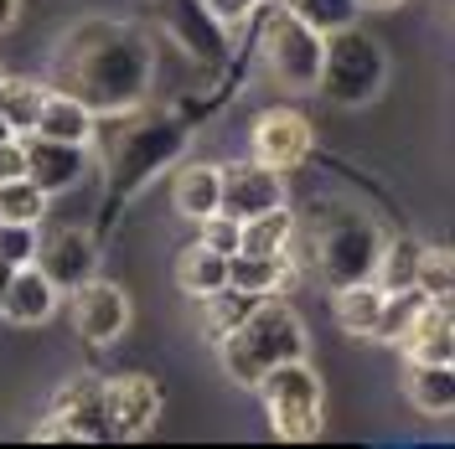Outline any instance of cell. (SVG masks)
<instances>
[{"instance_id": "cell-1", "label": "cell", "mask_w": 455, "mask_h": 449, "mask_svg": "<svg viewBox=\"0 0 455 449\" xmlns=\"http://www.w3.org/2000/svg\"><path fill=\"white\" fill-rule=\"evenodd\" d=\"M73 98H84L99 114H124L140 109L145 88H150V47L135 27L88 16L57 42L52 52V83Z\"/></svg>"}, {"instance_id": "cell-2", "label": "cell", "mask_w": 455, "mask_h": 449, "mask_svg": "<svg viewBox=\"0 0 455 449\" xmlns=\"http://www.w3.org/2000/svg\"><path fill=\"white\" fill-rule=\"evenodd\" d=\"M306 351H311L306 320L284 305L280 295H264V300L243 315V326H233L228 336H218V362H223V372L233 382H243V388H254L269 366L300 362Z\"/></svg>"}, {"instance_id": "cell-3", "label": "cell", "mask_w": 455, "mask_h": 449, "mask_svg": "<svg viewBox=\"0 0 455 449\" xmlns=\"http://www.w3.org/2000/svg\"><path fill=\"white\" fill-rule=\"evenodd\" d=\"M388 83V57H383V42L368 36L357 27H341V31H326V47H321V78L315 88L341 104V109H363L372 104Z\"/></svg>"}, {"instance_id": "cell-4", "label": "cell", "mask_w": 455, "mask_h": 449, "mask_svg": "<svg viewBox=\"0 0 455 449\" xmlns=\"http://www.w3.org/2000/svg\"><path fill=\"white\" fill-rule=\"evenodd\" d=\"M378 248H383L378 223L363 217V212H352V207H337L331 217L315 223V238H311L306 253L315 258V274L326 280V289H341V284L372 280Z\"/></svg>"}, {"instance_id": "cell-5", "label": "cell", "mask_w": 455, "mask_h": 449, "mask_svg": "<svg viewBox=\"0 0 455 449\" xmlns=\"http://www.w3.org/2000/svg\"><path fill=\"white\" fill-rule=\"evenodd\" d=\"M259 398H264V414H269V429L284 445H311L321 434V377L311 372V362H280L269 366L254 382Z\"/></svg>"}, {"instance_id": "cell-6", "label": "cell", "mask_w": 455, "mask_h": 449, "mask_svg": "<svg viewBox=\"0 0 455 449\" xmlns=\"http://www.w3.org/2000/svg\"><path fill=\"white\" fill-rule=\"evenodd\" d=\"M321 47H326V36H321L315 27H306L300 16H290V11H280V5L264 16L259 57H264L269 83L290 88V93H311L315 78H321Z\"/></svg>"}, {"instance_id": "cell-7", "label": "cell", "mask_w": 455, "mask_h": 449, "mask_svg": "<svg viewBox=\"0 0 455 449\" xmlns=\"http://www.w3.org/2000/svg\"><path fill=\"white\" fill-rule=\"evenodd\" d=\"M130 114L135 109H124V119ZM176 150H181V135L171 124H161V119H130L124 135H109V170L124 192H135L166 161H176Z\"/></svg>"}, {"instance_id": "cell-8", "label": "cell", "mask_w": 455, "mask_h": 449, "mask_svg": "<svg viewBox=\"0 0 455 449\" xmlns=\"http://www.w3.org/2000/svg\"><path fill=\"white\" fill-rule=\"evenodd\" d=\"M249 145H254L249 161H259V166H269V170L284 176V170H295V166L311 161L315 130L300 109H264L254 119V130H249Z\"/></svg>"}, {"instance_id": "cell-9", "label": "cell", "mask_w": 455, "mask_h": 449, "mask_svg": "<svg viewBox=\"0 0 455 449\" xmlns=\"http://www.w3.org/2000/svg\"><path fill=\"white\" fill-rule=\"evenodd\" d=\"M73 331L88 346H114L130 331V295L109 280H93L73 289Z\"/></svg>"}, {"instance_id": "cell-10", "label": "cell", "mask_w": 455, "mask_h": 449, "mask_svg": "<svg viewBox=\"0 0 455 449\" xmlns=\"http://www.w3.org/2000/svg\"><path fill=\"white\" fill-rule=\"evenodd\" d=\"M218 212L228 217H259V212H269V207H280L284 201V176L269 166H259V161H233V166H218Z\"/></svg>"}, {"instance_id": "cell-11", "label": "cell", "mask_w": 455, "mask_h": 449, "mask_svg": "<svg viewBox=\"0 0 455 449\" xmlns=\"http://www.w3.org/2000/svg\"><path fill=\"white\" fill-rule=\"evenodd\" d=\"M31 264H36L62 295H73L78 284H88L99 274V243H93L88 227H62L47 243H36V258H31Z\"/></svg>"}, {"instance_id": "cell-12", "label": "cell", "mask_w": 455, "mask_h": 449, "mask_svg": "<svg viewBox=\"0 0 455 449\" xmlns=\"http://www.w3.org/2000/svg\"><path fill=\"white\" fill-rule=\"evenodd\" d=\"M52 414L68 423L73 445H104L109 439V403H104V382L93 372H78L57 388Z\"/></svg>"}, {"instance_id": "cell-13", "label": "cell", "mask_w": 455, "mask_h": 449, "mask_svg": "<svg viewBox=\"0 0 455 449\" xmlns=\"http://www.w3.org/2000/svg\"><path fill=\"white\" fill-rule=\"evenodd\" d=\"M104 403H109V439H145L161 419V388L140 372L104 382Z\"/></svg>"}, {"instance_id": "cell-14", "label": "cell", "mask_w": 455, "mask_h": 449, "mask_svg": "<svg viewBox=\"0 0 455 449\" xmlns=\"http://www.w3.org/2000/svg\"><path fill=\"white\" fill-rule=\"evenodd\" d=\"M398 351L419 366H451L455 362V315L451 300H425L414 310V320L403 326Z\"/></svg>"}, {"instance_id": "cell-15", "label": "cell", "mask_w": 455, "mask_h": 449, "mask_svg": "<svg viewBox=\"0 0 455 449\" xmlns=\"http://www.w3.org/2000/svg\"><path fill=\"white\" fill-rule=\"evenodd\" d=\"M16 140H21V155H27V176L47 197L84 181L88 145H62V140H42V135H16Z\"/></svg>"}, {"instance_id": "cell-16", "label": "cell", "mask_w": 455, "mask_h": 449, "mask_svg": "<svg viewBox=\"0 0 455 449\" xmlns=\"http://www.w3.org/2000/svg\"><path fill=\"white\" fill-rule=\"evenodd\" d=\"M57 300H62V289L36 264H21L11 274V284H5V295H0V315L11 326H47L57 315Z\"/></svg>"}, {"instance_id": "cell-17", "label": "cell", "mask_w": 455, "mask_h": 449, "mask_svg": "<svg viewBox=\"0 0 455 449\" xmlns=\"http://www.w3.org/2000/svg\"><path fill=\"white\" fill-rule=\"evenodd\" d=\"M93 130H99V114L88 109L84 98L62 93V88H47L42 114H36V124H31V135H42V140H62V145H88L93 140Z\"/></svg>"}, {"instance_id": "cell-18", "label": "cell", "mask_w": 455, "mask_h": 449, "mask_svg": "<svg viewBox=\"0 0 455 449\" xmlns=\"http://www.w3.org/2000/svg\"><path fill=\"white\" fill-rule=\"evenodd\" d=\"M218 166L212 161H187V166H176V176H171V207L181 212V217H192V223H202V217H212L218 212Z\"/></svg>"}, {"instance_id": "cell-19", "label": "cell", "mask_w": 455, "mask_h": 449, "mask_svg": "<svg viewBox=\"0 0 455 449\" xmlns=\"http://www.w3.org/2000/svg\"><path fill=\"white\" fill-rule=\"evenodd\" d=\"M295 274L290 253H228V284L249 295H280Z\"/></svg>"}, {"instance_id": "cell-20", "label": "cell", "mask_w": 455, "mask_h": 449, "mask_svg": "<svg viewBox=\"0 0 455 449\" xmlns=\"http://www.w3.org/2000/svg\"><path fill=\"white\" fill-rule=\"evenodd\" d=\"M378 310H383V289L372 280H357V284H341L331 289V315L347 336H363L372 341V326H378Z\"/></svg>"}, {"instance_id": "cell-21", "label": "cell", "mask_w": 455, "mask_h": 449, "mask_svg": "<svg viewBox=\"0 0 455 449\" xmlns=\"http://www.w3.org/2000/svg\"><path fill=\"white\" fill-rule=\"evenodd\" d=\"M403 393H409V403H414L425 419H451V414H455V372H451V366L409 362Z\"/></svg>"}, {"instance_id": "cell-22", "label": "cell", "mask_w": 455, "mask_h": 449, "mask_svg": "<svg viewBox=\"0 0 455 449\" xmlns=\"http://www.w3.org/2000/svg\"><path fill=\"white\" fill-rule=\"evenodd\" d=\"M290 243H295V212L284 201L238 223V253H290Z\"/></svg>"}, {"instance_id": "cell-23", "label": "cell", "mask_w": 455, "mask_h": 449, "mask_svg": "<svg viewBox=\"0 0 455 449\" xmlns=\"http://www.w3.org/2000/svg\"><path fill=\"white\" fill-rule=\"evenodd\" d=\"M176 284L187 289V295H212V289H223L228 284V253H212L207 243H192V248L176 258Z\"/></svg>"}, {"instance_id": "cell-24", "label": "cell", "mask_w": 455, "mask_h": 449, "mask_svg": "<svg viewBox=\"0 0 455 449\" xmlns=\"http://www.w3.org/2000/svg\"><path fill=\"white\" fill-rule=\"evenodd\" d=\"M414 264H419V238H383L378 264H372V284L383 295L414 289Z\"/></svg>"}, {"instance_id": "cell-25", "label": "cell", "mask_w": 455, "mask_h": 449, "mask_svg": "<svg viewBox=\"0 0 455 449\" xmlns=\"http://www.w3.org/2000/svg\"><path fill=\"white\" fill-rule=\"evenodd\" d=\"M42 98H47V83L0 73V119H5L16 135H31V124H36V114H42Z\"/></svg>"}, {"instance_id": "cell-26", "label": "cell", "mask_w": 455, "mask_h": 449, "mask_svg": "<svg viewBox=\"0 0 455 449\" xmlns=\"http://www.w3.org/2000/svg\"><path fill=\"white\" fill-rule=\"evenodd\" d=\"M264 295H249V289H212V295H202V320H207V336H228L233 326H243V315L259 305Z\"/></svg>"}, {"instance_id": "cell-27", "label": "cell", "mask_w": 455, "mask_h": 449, "mask_svg": "<svg viewBox=\"0 0 455 449\" xmlns=\"http://www.w3.org/2000/svg\"><path fill=\"white\" fill-rule=\"evenodd\" d=\"M47 217V192L31 181V176H16V181H0V223H42Z\"/></svg>"}, {"instance_id": "cell-28", "label": "cell", "mask_w": 455, "mask_h": 449, "mask_svg": "<svg viewBox=\"0 0 455 449\" xmlns=\"http://www.w3.org/2000/svg\"><path fill=\"white\" fill-rule=\"evenodd\" d=\"M414 289H419L425 300H451V289H455L451 248H429V243H419V264H414Z\"/></svg>"}, {"instance_id": "cell-29", "label": "cell", "mask_w": 455, "mask_h": 449, "mask_svg": "<svg viewBox=\"0 0 455 449\" xmlns=\"http://www.w3.org/2000/svg\"><path fill=\"white\" fill-rule=\"evenodd\" d=\"M275 5L290 11V16H300V21L315 27L321 36H326V31L352 27V16H357V0H275Z\"/></svg>"}, {"instance_id": "cell-30", "label": "cell", "mask_w": 455, "mask_h": 449, "mask_svg": "<svg viewBox=\"0 0 455 449\" xmlns=\"http://www.w3.org/2000/svg\"><path fill=\"white\" fill-rule=\"evenodd\" d=\"M419 305H425V295H419V289H398V295H383V310H378L372 341H383V346H398L403 326L414 320V310H419Z\"/></svg>"}, {"instance_id": "cell-31", "label": "cell", "mask_w": 455, "mask_h": 449, "mask_svg": "<svg viewBox=\"0 0 455 449\" xmlns=\"http://www.w3.org/2000/svg\"><path fill=\"white\" fill-rule=\"evenodd\" d=\"M36 227L31 223H0V258L11 264V269H21V264H31L36 258Z\"/></svg>"}, {"instance_id": "cell-32", "label": "cell", "mask_w": 455, "mask_h": 449, "mask_svg": "<svg viewBox=\"0 0 455 449\" xmlns=\"http://www.w3.org/2000/svg\"><path fill=\"white\" fill-rule=\"evenodd\" d=\"M202 238L212 253H238V217H228V212H212V217H202Z\"/></svg>"}, {"instance_id": "cell-33", "label": "cell", "mask_w": 455, "mask_h": 449, "mask_svg": "<svg viewBox=\"0 0 455 449\" xmlns=\"http://www.w3.org/2000/svg\"><path fill=\"white\" fill-rule=\"evenodd\" d=\"M202 5H207V16H212V21H223V27H233V21L254 16V11L264 5V0H202Z\"/></svg>"}, {"instance_id": "cell-34", "label": "cell", "mask_w": 455, "mask_h": 449, "mask_svg": "<svg viewBox=\"0 0 455 449\" xmlns=\"http://www.w3.org/2000/svg\"><path fill=\"white\" fill-rule=\"evenodd\" d=\"M16 176H27V155H21V140L11 135L0 145V181H16Z\"/></svg>"}, {"instance_id": "cell-35", "label": "cell", "mask_w": 455, "mask_h": 449, "mask_svg": "<svg viewBox=\"0 0 455 449\" xmlns=\"http://www.w3.org/2000/svg\"><path fill=\"white\" fill-rule=\"evenodd\" d=\"M31 439H36V445H57V439H62V445H73L68 423L57 419V414H52V419H42V423H36V429H31Z\"/></svg>"}, {"instance_id": "cell-36", "label": "cell", "mask_w": 455, "mask_h": 449, "mask_svg": "<svg viewBox=\"0 0 455 449\" xmlns=\"http://www.w3.org/2000/svg\"><path fill=\"white\" fill-rule=\"evenodd\" d=\"M16 16H21V0H0V36L16 27Z\"/></svg>"}, {"instance_id": "cell-37", "label": "cell", "mask_w": 455, "mask_h": 449, "mask_svg": "<svg viewBox=\"0 0 455 449\" xmlns=\"http://www.w3.org/2000/svg\"><path fill=\"white\" fill-rule=\"evenodd\" d=\"M394 5H403V0H357V11H394Z\"/></svg>"}, {"instance_id": "cell-38", "label": "cell", "mask_w": 455, "mask_h": 449, "mask_svg": "<svg viewBox=\"0 0 455 449\" xmlns=\"http://www.w3.org/2000/svg\"><path fill=\"white\" fill-rule=\"evenodd\" d=\"M11 274H16V269H11V264L0 258V295H5V284H11Z\"/></svg>"}, {"instance_id": "cell-39", "label": "cell", "mask_w": 455, "mask_h": 449, "mask_svg": "<svg viewBox=\"0 0 455 449\" xmlns=\"http://www.w3.org/2000/svg\"><path fill=\"white\" fill-rule=\"evenodd\" d=\"M11 135H16V130H11V124H5V119H0V145L11 140Z\"/></svg>"}]
</instances>
